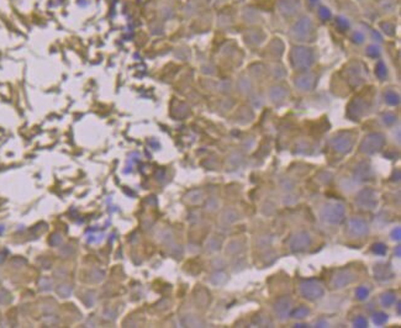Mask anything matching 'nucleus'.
Returning <instances> with one entry per match:
<instances>
[{
	"instance_id": "nucleus-1",
	"label": "nucleus",
	"mask_w": 401,
	"mask_h": 328,
	"mask_svg": "<svg viewBox=\"0 0 401 328\" xmlns=\"http://www.w3.org/2000/svg\"><path fill=\"white\" fill-rule=\"evenodd\" d=\"M84 302H85L88 306H92V305H93V302H94V297H93L92 295H88V296H85Z\"/></svg>"
}]
</instances>
